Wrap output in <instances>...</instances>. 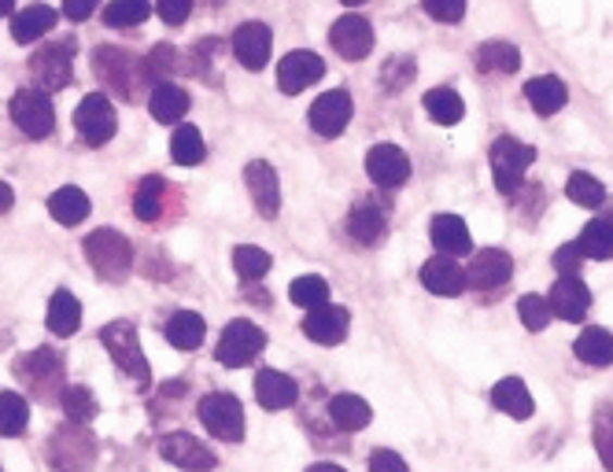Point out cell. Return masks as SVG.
<instances>
[{"mask_svg": "<svg viewBox=\"0 0 613 472\" xmlns=\"http://www.w3.org/2000/svg\"><path fill=\"white\" fill-rule=\"evenodd\" d=\"M577 247L584 258H613V221L610 218H596L580 229Z\"/></svg>", "mask_w": 613, "mask_h": 472, "instance_id": "f35d334b", "label": "cell"}, {"mask_svg": "<svg viewBox=\"0 0 613 472\" xmlns=\"http://www.w3.org/2000/svg\"><path fill=\"white\" fill-rule=\"evenodd\" d=\"M422 284L433 295H440V299H451V295L466 289V270L451 255H436L422 266Z\"/></svg>", "mask_w": 613, "mask_h": 472, "instance_id": "cb8c5ba5", "label": "cell"}, {"mask_svg": "<svg viewBox=\"0 0 613 472\" xmlns=\"http://www.w3.org/2000/svg\"><path fill=\"white\" fill-rule=\"evenodd\" d=\"M348 233L359 247H377L388 237V211L377 200H359L348 215Z\"/></svg>", "mask_w": 613, "mask_h": 472, "instance_id": "7402d4cb", "label": "cell"}, {"mask_svg": "<svg viewBox=\"0 0 613 472\" xmlns=\"http://www.w3.org/2000/svg\"><path fill=\"white\" fill-rule=\"evenodd\" d=\"M255 399L263 410H289L300 399V384L289 373H277V369H259L255 377Z\"/></svg>", "mask_w": 613, "mask_h": 472, "instance_id": "603a6c76", "label": "cell"}, {"mask_svg": "<svg viewBox=\"0 0 613 472\" xmlns=\"http://www.w3.org/2000/svg\"><path fill=\"white\" fill-rule=\"evenodd\" d=\"M148 111H152L155 123L174 126L189 111V92L178 81H155L152 92H148Z\"/></svg>", "mask_w": 613, "mask_h": 472, "instance_id": "d4e9b609", "label": "cell"}, {"mask_svg": "<svg viewBox=\"0 0 613 472\" xmlns=\"http://www.w3.org/2000/svg\"><path fill=\"white\" fill-rule=\"evenodd\" d=\"M15 207V192H12V184L8 181H0V215H8V211Z\"/></svg>", "mask_w": 613, "mask_h": 472, "instance_id": "9f6ffc18", "label": "cell"}, {"mask_svg": "<svg viewBox=\"0 0 613 472\" xmlns=\"http://www.w3.org/2000/svg\"><path fill=\"white\" fill-rule=\"evenodd\" d=\"M488 163H491L496 189L503 192V196H514L525 181V170L536 163V148L525 141H514V137H499V141L488 148Z\"/></svg>", "mask_w": 613, "mask_h": 472, "instance_id": "8992f818", "label": "cell"}, {"mask_svg": "<svg viewBox=\"0 0 613 472\" xmlns=\"http://www.w3.org/2000/svg\"><path fill=\"white\" fill-rule=\"evenodd\" d=\"M422 8L436 23H459L466 15V0H422Z\"/></svg>", "mask_w": 613, "mask_h": 472, "instance_id": "f907efd6", "label": "cell"}, {"mask_svg": "<svg viewBox=\"0 0 613 472\" xmlns=\"http://www.w3.org/2000/svg\"><path fill=\"white\" fill-rule=\"evenodd\" d=\"M192 12V0H160V18L171 26H182Z\"/></svg>", "mask_w": 613, "mask_h": 472, "instance_id": "db71d44e", "label": "cell"}, {"mask_svg": "<svg viewBox=\"0 0 613 472\" xmlns=\"http://www.w3.org/2000/svg\"><path fill=\"white\" fill-rule=\"evenodd\" d=\"M348 326H351V314L337 307V303H322V307L306 310L303 318V336L314 340V344L322 347H337L343 336H348Z\"/></svg>", "mask_w": 613, "mask_h": 472, "instance_id": "ac0fdd59", "label": "cell"}, {"mask_svg": "<svg viewBox=\"0 0 613 472\" xmlns=\"http://www.w3.org/2000/svg\"><path fill=\"white\" fill-rule=\"evenodd\" d=\"M517 314H522V326L528 332H543L547 326H551V307H547V299L536 292H528L517 299Z\"/></svg>", "mask_w": 613, "mask_h": 472, "instance_id": "c3c4849f", "label": "cell"}, {"mask_svg": "<svg viewBox=\"0 0 613 472\" xmlns=\"http://www.w3.org/2000/svg\"><path fill=\"white\" fill-rule=\"evenodd\" d=\"M343 4H348V8H359V4H366V0H343Z\"/></svg>", "mask_w": 613, "mask_h": 472, "instance_id": "91938a15", "label": "cell"}, {"mask_svg": "<svg viewBox=\"0 0 613 472\" xmlns=\"http://www.w3.org/2000/svg\"><path fill=\"white\" fill-rule=\"evenodd\" d=\"M197 413H200L203 429H208L215 439H222V443H240V439H245V406H240L237 395H229V392L203 395Z\"/></svg>", "mask_w": 613, "mask_h": 472, "instance_id": "52a82bcc", "label": "cell"}, {"mask_svg": "<svg viewBox=\"0 0 613 472\" xmlns=\"http://www.w3.org/2000/svg\"><path fill=\"white\" fill-rule=\"evenodd\" d=\"M89 211H92V203L78 184H63V189H55L49 196V215L60 221V226H82V221L89 218Z\"/></svg>", "mask_w": 613, "mask_h": 472, "instance_id": "f1b7e54d", "label": "cell"}, {"mask_svg": "<svg viewBox=\"0 0 613 472\" xmlns=\"http://www.w3.org/2000/svg\"><path fill=\"white\" fill-rule=\"evenodd\" d=\"M12 373L26 387H30L34 395H41V399H55V395L63 392V377H67V366H63L60 350L37 347V350H30V355L15 358Z\"/></svg>", "mask_w": 613, "mask_h": 472, "instance_id": "5b68a950", "label": "cell"}, {"mask_svg": "<svg viewBox=\"0 0 613 472\" xmlns=\"http://www.w3.org/2000/svg\"><path fill=\"white\" fill-rule=\"evenodd\" d=\"M100 344L108 347L111 362L123 369L129 381L141 387V392L152 384V369H148L141 340H137V326H129V321H111V326L100 329Z\"/></svg>", "mask_w": 613, "mask_h": 472, "instance_id": "277c9868", "label": "cell"}, {"mask_svg": "<svg viewBox=\"0 0 613 472\" xmlns=\"http://www.w3.org/2000/svg\"><path fill=\"white\" fill-rule=\"evenodd\" d=\"M547 307H551V318H562V321H573V326H577L591 307V289L580 281V277H559L551 295H547Z\"/></svg>", "mask_w": 613, "mask_h": 472, "instance_id": "d6986e66", "label": "cell"}, {"mask_svg": "<svg viewBox=\"0 0 613 472\" xmlns=\"http://www.w3.org/2000/svg\"><path fill=\"white\" fill-rule=\"evenodd\" d=\"M366 174L374 178L377 189H403L411 181V160L392 141H380L366 152Z\"/></svg>", "mask_w": 613, "mask_h": 472, "instance_id": "4fadbf2b", "label": "cell"}, {"mask_svg": "<svg viewBox=\"0 0 613 472\" xmlns=\"http://www.w3.org/2000/svg\"><path fill=\"white\" fill-rule=\"evenodd\" d=\"M351 97H348V89H333V92H322L318 100L311 104V115H306V123H311V129L318 137H340L343 129H348L351 123Z\"/></svg>", "mask_w": 613, "mask_h": 472, "instance_id": "2e32d148", "label": "cell"}, {"mask_svg": "<svg viewBox=\"0 0 613 472\" xmlns=\"http://www.w3.org/2000/svg\"><path fill=\"white\" fill-rule=\"evenodd\" d=\"M45 461H49L52 472H89L97 465V436L86 424H60L52 432L49 447H45Z\"/></svg>", "mask_w": 613, "mask_h": 472, "instance_id": "3957f363", "label": "cell"}, {"mask_svg": "<svg viewBox=\"0 0 613 472\" xmlns=\"http://www.w3.org/2000/svg\"><path fill=\"white\" fill-rule=\"evenodd\" d=\"M12 8H15V0H0V18L12 15Z\"/></svg>", "mask_w": 613, "mask_h": 472, "instance_id": "680465c9", "label": "cell"}, {"mask_svg": "<svg viewBox=\"0 0 613 472\" xmlns=\"http://www.w3.org/2000/svg\"><path fill=\"white\" fill-rule=\"evenodd\" d=\"M491 406H496L499 413H506V418H514V421H528L536 410L525 381H517V377H503V381L491 387Z\"/></svg>", "mask_w": 613, "mask_h": 472, "instance_id": "4316f807", "label": "cell"}, {"mask_svg": "<svg viewBox=\"0 0 613 472\" xmlns=\"http://www.w3.org/2000/svg\"><path fill=\"white\" fill-rule=\"evenodd\" d=\"M74 129H78V137L89 148H100L115 137L118 118H115V107H111V100L104 92H89V97L82 100L78 111H74Z\"/></svg>", "mask_w": 613, "mask_h": 472, "instance_id": "8fae6325", "label": "cell"}, {"mask_svg": "<svg viewBox=\"0 0 613 472\" xmlns=\"http://www.w3.org/2000/svg\"><path fill=\"white\" fill-rule=\"evenodd\" d=\"M203 155H208V148H203V137H200V129L197 126H178L174 129V137H171V160L178 163V166H197L203 163Z\"/></svg>", "mask_w": 613, "mask_h": 472, "instance_id": "ab89813d", "label": "cell"}, {"mask_svg": "<svg viewBox=\"0 0 613 472\" xmlns=\"http://www.w3.org/2000/svg\"><path fill=\"white\" fill-rule=\"evenodd\" d=\"M329 44L337 49L340 60L359 63L374 52V26H370V18H362V15H343L333 23Z\"/></svg>", "mask_w": 613, "mask_h": 472, "instance_id": "5bb4252c", "label": "cell"}, {"mask_svg": "<svg viewBox=\"0 0 613 472\" xmlns=\"http://www.w3.org/2000/svg\"><path fill=\"white\" fill-rule=\"evenodd\" d=\"M82 252H86L89 266L97 270L100 281L108 284H123L129 270H134V244L118 229H92L86 244H82Z\"/></svg>", "mask_w": 613, "mask_h": 472, "instance_id": "7a4b0ae2", "label": "cell"}, {"mask_svg": "<svg viewBox=\"0 0 613 472\" xmlns=\"http://www.w3.org/2000/svg\"><path fill=\"white\" fill-rule=\"evenodd\" d=\"M425 111H429L436 126H459L462 115H466V104H462V97L451 86H436L425 92Z\"/></svg>", "mask_w": 613, "mask_h": 472, "instance_id": "8d00e7d4", "label": "cell"}, {"mask_svg": "<svg viewBox=\"0 0 613 472\" xmlns=\"http://www.w3.org/2000/svg\"><path fill=\"white\" fill-rule=\"evenodd\" d=\"M155 450H160L163 461H171V465H178L185 472H211L218 465L215 450L208 443H200L197 436H189V432H166L155 443Z\"/></svg>", "mask_w": 613, "mask_h": 472, "instance_id": "7c38bea8", "label": "cell"}, {"mask_svg": "<svg viewBox=\"0 0 613 472\" xmlns=\"http://www.w3.org/2000/svg\"><path fill=\"white\" fill-rule=\"evenodd\" d=\"M473 63H477V71H485V74H514L522 67V52H517V44H510V41H485L473 49Z\"/></svg>", "mask_w": 613, "mask_h": 472, "instance_id": "4dcf8cb0", "label": "cell"}, {"mask_svg": "<svg viewBox=\"0 0 613 472\" xmlns=\"http://www.w3.org/2000/svg\"><path fill=\"white\" fill-rule=\"evenodd\" d=\"M263 347H266V336H263V329L252 326L248 318H237V321H229L226 329H222V340H218V347H215V358L226 369H240V366H248V362H255L259 355H263Z\"/></svg>", "mask_w": 613, "mask_h": 472, "instance_id": "30bf717a", "label": "cell"}, {"mask_svg": "<svg viewBox=\"0 0 613 472\" xmlns=\"http://www.w3.org/2000/svg\"><path fill=\"white\" fill-rule=\"evenodd\" d=\"M148 15H152L148 0H108V8H104L108 26H141Z\"/></svg>", "mask_w": 613, "mask_h": 472, "instance_id": "bcb514c9", "label": "cell"}, {"mask_svg": "<svg viewBox=\"0 0 613 472\" xmlns=\"http://www.w3.org/2000/svg\"><path fill=\"white\" fill-rule=\"evenodd\" d=\"M429 237H433L436 252H440V255H451V258L470 255V247H473L470 226H466V221H462L459 215H436L433 226H429Z\"/></svg>", "mask_w": 613, "mask_h": 472, "instance_id": "484cf974", "label": "cell"}, {"mask_svg": "<svg viewBox=\"0 0 613 472\" xmlns=\"http://www.w3.org/2000/svg\"><path fill=\"white\" fill-rule=\"evenodd\" d=\"M148 71H152V78H160V74H185V52H178L174 44H155L148 52Z\"/></svg>", "mask_w": 613, "mask_h": 472, "instance_id": "681fc988", "label": "cell"}, {"mask_svg": "<svg viewBox=\"0 0 613 472\" xmlns=\"http://www.w3.org/2000/svg\"><path fill=\"white\" fill-rule=\"evenodd\" d=\"M97 8H100V0H63V15H67L71 23H86Z\"/></svg>", "mask_w": 613, "mask_h": 472, "instance_id": "11a10c76", "label": "cell"}, {"mask_svg": "<svg viewBox=\"0 0 613 472\" xmlns=\"http://www.w3.org/2000/svg\"><path fill=\"white\" fill-rule=\"evenodd\" d=\"M514 277V258L499 247H485V252L473 255V263L466 266V289L473 292H496Z\"/></svg>", "mask_w": 613, "mask_h": 472, "instance_id": "9a60e30c", "label": "cell"}, {"mask_svg": "<svg viewBox=\"0 0 613 472\" xmlns=\"http://www.w3.org/2000/svg\"><path fill=\"white\" fill-rule=\"evenodd\" d=\"M580 263H584V255H580L577 244H562L559 252H554V266H559L562 277H577Z\"/></svg>", "mask_w": 613, "mask_h": 472, "instance_id": "816d5d0a", "label": "cell"}, {"mask_svg": "<svg viewBox=\"0 0 613 472\" xmlns=\"http://www.w3.org/2000/svg\"><path fill=\"white\" fill-rule=\"evenodd\" d=\"M92 74L100 78V86L111 89L118 100H126V104H137V100L145 97V89L155 86L152 71H148V60L118 49V44H100V49L92 52Z\"/></svg>", "mask_w": 613, "mask_h": 472, "instance_id": "6da1fadb", "label": "cell"}, {"mask_svg": "<svg viewBox=\"0 0 613 472\" xmlns=\"http://www.w3.org/2000/svg\"><path fill=\"white\" fill-rule=\"evenodd\" d=\"M8 111H12V123L23 129L30 141H45L55 129V107L45 89H18Z\"/></svg>", "mask_w": 613, "mask_h": 472, "instance_id": "9c48e42d", "label": "cell"}, {"mask_svg": "<svg viewBox=\"0 0 613 472\" xmlns=\"http://www.w3.org/2000/svg\"><path fill=\"white\" fill-rule=\"evenodd\" d=\"M289 299L296 307L314 310V307H322V303H329V284H325V277H318V273L296 277L289 284Z\"/></svg>", "mask_w": 613, "mask_h": 472, "instance_id": "ee69618b", "label": "cell"}, {"mask_svg": "<svg viewBox=\"0 0 613 472\" xmlns=\"http://www.w3.org/2000/svg\"><path fill=\"white\" fill-rule=\"evenodd\" d=\"M329 421L340 432H362L374 421V410L362 395H333L329 399Z\"/></svg>", "mask_w": 613, "mask_h": 472, "instance_id": "f546056e", "label": "cell"}, {"mask_svg": "<svg viewBox=\"0 0 613 472\" xmlns=\"http://www.w3.org/2000/svg\"><path fill=\"white\" fill-rule=\"evenodd\" d=\"M163 332H166V344H171V347L197 350L203 344V336H208V326H203V318H200L197 310H178L163 326Z\"/></svg>", "mask_w": 613, "mask_h": 472, "instance_id": "1f68e13d", "label": "cell"}, {"mask_svg": "<svg viewBox=\"0 0 613 472\" xmlns=\"http://www.w3.org/2000/svg\"><path fill=\"white\" fill-rule=\"evenodd\" d=\"M565 196L577 203V207H602V200H606V189H602V181L596 178V174L573 170L570 181H565Z\"/></svg>", "mask_w": 613, "mask_h": 472, "instance_id": "b9f144b4", "label": "cell"}, {"mask_svg": "<svg viewBox=\"0 0 613 472\" xmlns=\"http://www.w3.org/2000/svg\"><path fill=\"white\" fill-rule=\"evenodd\" d=\"M596 450L606 472H613V406L610 403L596 406Z\"/></svg>", "mask_w": 613, "mask_h": 472, "instance_id": "7dc6e473", "label": "cell"}, {"mask_svg": "<svg viewBox=\"0 0 613 472\" xmlns=\"http://www.w3.org/2000/svg\"><path fill=\"white\" fill-rule=\"evenodd\" d=\"M525 100L533 104L536 115H559V111L570 104V89H565L562 78H554V74H540V78H533L525 86Z\"/></svg>", "mask_w": 613, "mask_h": 472, "instance_id": "83f0119b", "label": "cell"}, {"mask_svg": "<svg viewBox=\"0 0 613 472\" xmlns=\"http://www.w3.org/2000/svg\"><path fill=\"white\" fill-rule=\"evenodd\" d=\"M274 49V34L266 23H240L234 34V55L245 71H263Z\"/></svg>", "mask_w": 613, "mask_h": 472, "instance_id": "ffe728a7", "label": "cell"}, {"mask_svg": "<svg viewBox=\"0 0 613 472\" xmlns=\"http://www.w3.org/2000/svg\"><path fill=\"white\" fill-rule=\"evenodd\" d=\"M26 67H30V78L37 81V89L71 86V78H74V37H67V41L41 44V49L30 55Z\"/></svg>", "mask_w": 613, "mask_h": 472, "instance_id": "ba28073f", "label": "cell"}, {"mask_svg": "<svg viewBox=\"0 0 613 472\" xmlns=\"http://www.w3.org/2000/svg\"><path fill=\"white\" fill-rule=\"evenodd\" d=\"M322 74H325V63L318 55L306 52V49H296L277 63V89H282L285 97H296V92H303L306 86L322 81Z\"/></svg>", "mask_w": 613, "mask_h": 472, "instance_id": "e0dca14e", "label": "cell"}, {"mask_svg": "<svg viewBox=\"0 0 613 472\" xmlns=\"http://www.w3.org/2000/svg\"><path fill=\"white\" fill-rule=\"evenodd\" d=\"M370 472H411V469H406V461L396 450H374L370 455Z\"/></svg>", "mask_w": 613, "mask_h": 472, "instance_id": "f5cc1de1", "label": "cell"}, {"mask_svg": "<svg viewBox=\"0 0 613 472\" xmlns=\"http://www.w3.org/2000/svg\"><path fill=\"white\" fill-rule=\"evenodd\" d=\"M306 472H348V469H340V465H329V461H318V465H311Z\"/></svg>", "mask_w": 613, "mask_h": 472, "instance_id": "6f0895ef", "label": "cell"}, {"mask_svg": "<svg viewBox=\"0 0 613 472\" xmlns=\"http://www.w3.org/2000/svg\"><path fill=\"white\" fill-rule=\"evenodd\" d=\"M245 184L252 192V203L263 218H277L282 211V184H277V170L266 160H255L245 166Z\"/></svg>", "mask_w": 613, "mask_h": 472, "instance_id": "44dd1931", "label": "cell"}, {"mask_svg": "<svg viewBox=\"0 0 613 472\" xmlns=\"http://www.w3.org/2000/svg\"><path fill=\"white\" fill-rule=\"evenodd\" d=\"M163 207H166V181L160 174H148L134 192V215L141 218L145 226H152V221L163 218Z\"/></svg>", "mask_w": 613, "mask_h": 472, "instance_id": "e575fe53", "label": "cell"}, {"mask_svg": "<svg viewBox=\"0 0 613 472\" xmlns=\"http://www.w3.org/2000/svg\"><path fill=\"white\" fill-rule=\"evenodd\" d=\"M417 78L414 55H392V60L380 67V89L385 92H403Z\"/></svg>", "mask_w": 613, "mask_h": 472, "instance_id": "f6af8a7d", "label": "cell"}, {"mask_svg": "<svg viewBox=\"0 0 613 472\" xmlns=\"http://www.w3.org/2000/svg\"><path fill=\"white\" fill-rule=\"evenodd\" d=\"M271 266H274L271 252H263V247H255V244H240L234 252V270L240 281H259V277L271 273Z\"/></svg>", "mask_w": 613, "mask_h": 472, "instance_id": "7bdbcfd3", "label": "cell"}, {"mask_svg": "<svg viewBox=\"0 0 613 472\" xmlns=\"http://www.w3.org/2000/svg\"><path fill=\"white\" fill-rule=\"evenodd\" d=\"M60 406H63V413H67V421H74V424H89L100 413L97 395H92L86 384H63Z\"/></svg>", "mask_w": 613, "mask_h": 472, "instance_id": "74e56055", "label": "cell"}, {"mask_svg": "<svg viewBox=\"0 0 613 472\" xmlns=\"http://www.w3.org/2000/svg\"><path fill=\"white\" fill-rule=\"evenodd\" d=\"M45 326L52 329V336H74L82 329V303L74 299L67 289L52 295L49 314H45Z\"/></svg>", "mask_w": 613, "mask_h": 472, "instance_id": "d6a6232c", "label": "cell"}, {"mask_svg": "<svg viewBox=\"0 0 613 472\" xmlns=\"http://www.w3.org/2000/svg\"><path fill=\"white\" fill-rule=\"evenodd\" d=\"M573 355L580 358L584 366H613V336L606 329H584L580 336H577V344H573Z\"/></svg>", "mask_w": 613, "mask_h": 472, "instance_id": "d590c367", "label": "cell"}, {"mask_svg": "<svg viewBox=\"0 0 613 472\" xmlns=\"http://www.w3.org/2000/svg\"><path fill=\"white\" fill-rule=\"evenodd\" d=\"M55 26V12L49 4H34V8H26V12H18L12 18V41L18 44H34V41H41L45 34H49Z\"/></svg>", "mask_w": 613, "mask_h": 472, "instance_id": "836d02e7", "label": "cell"}, {"mask_svg": "<svg viewBox=\"0 0 613 472\" xmlns=\"http://www.w3.org/2000/svg\"><path fill=\"white\" fill-rule=\"evenodd\" d=\"M30 424V403L18 392H0V436H23Z\"/></svg>", "mask_w": 613, "mask_h": 472, "instance_id": "60d3db41", "label": "cell"}]
</instances>
